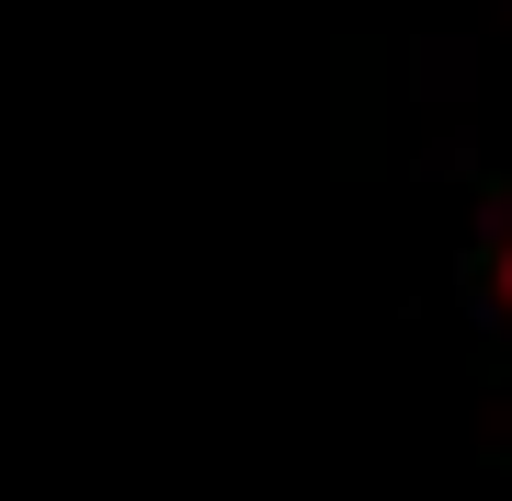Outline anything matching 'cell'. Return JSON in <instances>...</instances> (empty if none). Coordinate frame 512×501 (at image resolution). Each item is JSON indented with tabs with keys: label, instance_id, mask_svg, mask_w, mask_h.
<instances>
[{
	"label": "cell",
	"instance_id": "6da1fadb",
	"mask_svg": "<svg viewBox=\"0 0 512 501\" xmlns=\"http://www.w3.org/2000/svg\"><path fill=\"white\" fill-rule=\"evenodd\" d=\"M501 297H512V251H501Z\"/></svg>",
	"mask_w": 512,
	"mask_h": 501
}]
</instances>
